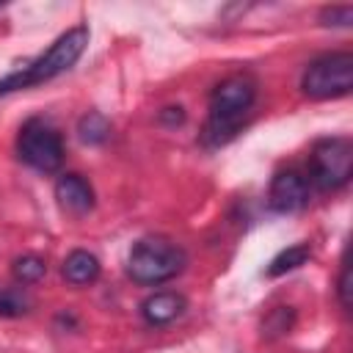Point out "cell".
<instances>
[{"label":"cell","mask_w":353,"mask_h":353,"mask_svg":"<svg viewBox=\"0 0 353 353\" xmlns=\"http://www.w3.org/2000/svg\"><path fill=\"white\" fill-rule=\"evenodd\" d=\"M350 270H347V265L342 268V273H339V281H336V295H339V303L347 309L350 306Z\"/></svg>","instance_id":"obj_17"},{"label":"cell","mask_w":353,"mask_h":353,"mask_svg":"<svg viewBox=\"0 0 353 353\" xmlns=\"http://www.w3.org/2000/svg\"><path fill=\"white\" fill-rule=\"evenodd\" d=\"M185 309H188L185 295L171 292V290L154 292V295H149V298L141 303V314H143V320H146L149 325H168V323L179 320V317L185 314Z\"/></svg>","instance_id":"obj_9"},{"label":"cell","mask_w":353,"mask_h":353,"mask_svg":"<svg viewBox=\"0 0 353 353\" xmlns=\"http://www.w3.org/2000/svg\"><path fill=\"white\" fill-rule=\"evenodd\" d=\"M188 265V254L168 237H141L127 254V273L143 287H157L176 279Z\"/></svg>","instance_id":"obj_3"},{"label":"cell","mask_w":353,"mask_h":353,"mask_svg":"<svg viewBox=\"0 0 353 353\" xmlns=\"http://www.w3.org/2000/svg\"><path fill=\"white\" fill-rule=\"evenodd\" d=\"M256 99V83L248 74H232L221 80L210 94V113L201 130V143L215 149L229 143L245 124Z\"/></svg>","instance_id":"obj_1"},{"label":"cell","mask_w":353,"mask_h":353,"mask_svg":"<svg viewBox=\"0 0 353 353\" xmlns=\"http://www.w3.org/2000/svg\"><path fill=\"white\" fill-rule=\"evenodd\" d=\"M290 325H292V309L290 306H279V309H273L268 317H265V323H262V328L273 336V334H284V331H290Z\"/></svg>","instance_id":"obj_16"},{"label":"cell","mask_w":353,"mask_h":353,"mask_svg":"<svg viewBox=\"0 0 353 353\" xmlns=\"http://www.w3.org/2000/svg\"><path fill=\"white\" fill-rule=\"evenodd\" d=\"M309 256H312L309 243H295V245H290V248L279 251V254L270 259V265H268V276H270V279L284 276V273H290V270H295V268L306 265V259H309Z\"/></svg>","instance_id":"obj_11"},{"label":"cell","mask_w":353,"mask_h":353,"mask_svg":"<svg viewBox=\"0 0 353 353\" xmlns=\"http://www.w3.org/2000/svg\"><path fill=\"white\" fill-rule=\"evenodd\" d=\"M77 132H80V141H85V143H102V141L110 138V121L102 113L91 110V113H85L80 119Z\"/></svg>","instance_id":"obj_12"},{"label":"cell","mask_w":353,"mask_h":353,"mask_svg":"<svg viewBox=\"0 0 353 353\" xmlns=\"http://www.w3.org/2000/svg\"><path fill=\"white\" fill-rule=\"evenodd\" d=\"M301 88L309 99H336L347 97L353 88V55L325 52L314 58L301 77Z\"/></svg>","instance_id":"obj_5"},{"label":"cell","mask_w":353,"mask_h":353,"mask_svg":"<svg viewBox=\"0 0 353 353\" xmlns=\"http://www.w3.org/2000/svg\"><path fill=\"white\" fill-rule=\"evenodd\" d=\"M17 154L41 174H52L63 163V138L47 119H28L17 135Z\"/></svg>","instance_id":"obj_6"},{"label":"cell","mask_w":353,"mask_h":353,"mask_svg":"<svg viewBox=\"0 0 353 353\" xmlns=\"http://www.w3.org/2000/svg\"><path fill=\"white\" fill-rule=\"evenodd\" d=\"M28 312V298L19 290H0V314L3 317H19Z\"/></svg>","instance_id":"obj_14"},{"label":"cell","mask_w":353,"mask_h":353,"mask_svg":"<svg viewBox=\"0 0 353 353\" xmlns=\"http://www.w3.org/2000/svg\"><path fill=\"white\" fill-rule=\"evenodd\" d=\"M55 199L66 212H88L94 207V188L80 174H61L55 182Z\"/></svg>","instance_id":"obj_8"},{"label":"cell","mask_w":353,"mask_h":353,"mask_svg":"<svg viewBox=\"0 0 353 353\" xmlns=\"http://www.w3.org/2000/svg\"><path fill=\"white\" fill-rule=\"evenodd\" d=\"M44 273H47V265H44V259H41V256L25 254V256H19V259L14 262V276H17V281H22V284L39 281Z\"/></svg>","instance_id":"obj_13"},{"label":"cell","mask_w":353,"mask_h":353,"mask_svg":"<svg viewBox=\"0 0 353 353\" xmlns=\"http://www.w3.org/2000/svg\"><path fill=\"white\" fill-rule=\"evenodd\" d=\"M309 201V179L298 168H284L270 179L268 204L276 212H295Z\"/></svg>","instance_id":"obj_7"},{"label":"cell","mask_w":353,"mask_h":353,"mask_svg":"<svg viewBox=\"0 0 353 353\" xmlns=\"http://www.w3.org/2000/svg\"><path fill=\"white\" fill-rule=\"evenodd\" d=\"M353 174V141L345 135L320 138L309 154V185L317 190H339Z\"/></svg>","instance_id":"obj_4"},{"label":"cell","mask_w":353,"mask_h":353,"mask_svg":"<svg viewBox=\"0 0 353 353\" xmlns=\"http://www.w3.org/2000/svg\"><path fill=\"white\" fill-rule=\"evenodd\" d=\"M320 22L323 25H334V28H347L353 22V6L342 3V6H325L320 11Z\"/></svg>","instance_id":"obj_15"},{"label":"cell","mask_w":353,"mask_h":353,"mask_svg":"<svg viewBox=\"0 0 353 353\" xmlns=\"http://www.w3.org/2000/svg\"><path fill=\"white\" fill-rule=\"evenodd\" d=\"M88 44V28L85 25H74L69 28L66 33H61L47 52H41L39 58L28 61L25 66H19L17 72L0 77V97L3 94H11V91H22V88H30V85H41L63 72H69L77 58L83 55Z\"/></svg>","instance_id":"obj_2"},{"label":"cell","mask_w":353,"mask_h":353,"mask_svg":"<svg viewBox=\"0 0 353 353\" xmlns=\"http://www.w3.org/2000/svg\"><path fill=\"white\" fill-rule=\"evenodd\" d=\"M61 273H63V279H66L69 284H74V287L91 284V281H97V276H99V259H97L94 254L83 251V248H80V251H72V254L63 259Z\"/></svg>","instance_id":"obj_10"}]
</instances>
